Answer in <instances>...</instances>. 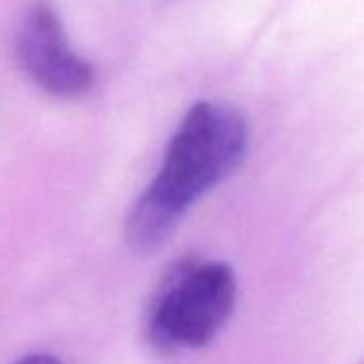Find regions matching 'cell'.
<instances>
[{"label":"cell","mask_w":364,"mask_h":364,"mask_svg":"<svg viewBox=\"0 0 364 364\" xmlns=\"http://www.w3.org/2000/svg\"><path fill=\"white\" fill-rule=\"evenodd\" d=\"M249 120L228 101H198L167 141L161 167L133 204L124 240L137 255L159 251L202 198L245 163Z\"/></svg>","instance_id":"obj_1"},{"label":"cell","mask_w":364,"mask_h":364,"mask_svg":"<svg viewBox=\"0 0 364 364\" xmlns=\"http://www.w3.org/2000/svg\"><path fill=\"white\" fill-rule=\"evenodd\" d=\"M238 296L236 274L225 262L189 259L159 285L146 332L159 351L206 347L230 321Z\"/></svg>","instance_id":"obj_2"},{"label":"cell","mask_w":364,"mask_h":364,"mask_svg":"<svg viewBox=\"0 0 364 364\" xmlns=\"http://www.w3.org/2000/svg\"><path fill=\"white\" fill-rule=\"evenodd\" d=\"M16 58L41 90L60 99H77L95 84V67L73 50L58 11L46 0L26 9L16 33Z\"/></svg>","instance_id":"obj_3"},{"label":"cell","mask_w":364,"mask_h":364,"mask_svg":"<svg viewBox=\"0 0 364 364\" xmlns=\"http://www.w3.org/2000/svg\"><path fill=\"white\" fill-rule=\"evenodd\" d=\"M16 364H63L58 358L50 355V353H33V355H26L22 360H18Z\"/></svg>","instance_id":"obj_4"}]
</instances>
